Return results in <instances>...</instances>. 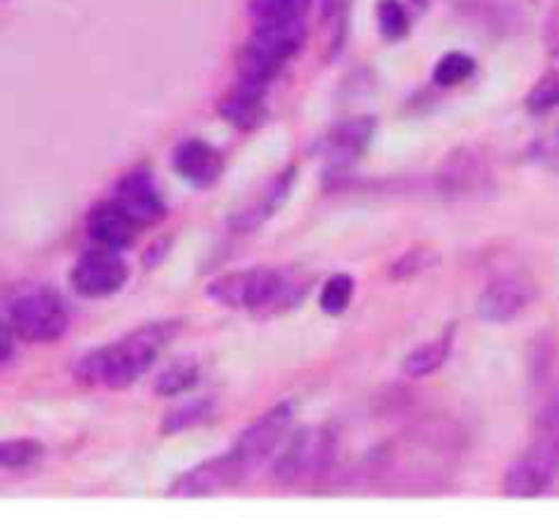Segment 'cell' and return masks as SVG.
Segmentation results:
<instances>
[{
  "mask_svg": "<svg viewBox=\"0 0 559 526\" xmlns=\"http://www.w3.org/2000/svg\"><path fill=\"white\" fill-rule=\"evenodd\" d=\"M175 333H178V322L169 320L136 327L131 336L85 355V358L76 363V376H80L82 382H87V385H134L145 371H151V366L156 363L158 355L164 352V347L173 342Z\"/></svg>",
  "mask_w": 559,
  "mask_h": 526,
  "instance_id": "1",
  "label": "cell"
},
{
  "mask_svg": "<svg viewBox=\"0 0 559 526\" xmlns=\"http://www.w3.org/2000/svg\"><path fill=\"white\" fill-rule=\"evenodd\" d=\"M304 20L257 22V31L238 55V82L267 87L282 65L304 47Z\"/></svg>",
  "mask_w": 559,
  "mask_h": 526,
  "instance_id": "2",
  "label": "cell"
},
{
  "mask_svg": "<svg viewBox=\"0 0 559 526\" xmlns=\"http://www.w3.org/2000/svg\"><path fill=\"white\" fill-rule=\"evenodd\" d=\"M216 303L227 306V309H278V306H289L298 300L300 284L293 282L287 271H276V267H249V271L224 273L216 282L207 287Z\"/></svg>",
  "mask_w": 559,
  "mask_h": 526,
  "instance_id": "3",
  "label": "cell"
},
{
  "mask_svg": "<svg viewBox=\"0 0 559 526\" xmlns=\"http://www.w3.org/2000/svg\"><path fill=\"white\" fill-rule=\"evenodd\" d=\"M557 475L559 437L538 434V431H535L533 445H530L506 473L502 491H506L508 497H513V500H533V497H540L544 491H549V486L555 483Z\"/></svg>",
  "mask_w": 559,
  "mask_h": 526,
  "instance_id": "4",
  "label": "cell"
},
{
  "mask_svg": "<svg viewBox=\"0 0 559 526\" xmlns=\"http://www.w3.org/2000/svg\"><path fill=\"white\" fill-rule=\"evenodd\" d=\"M11 327L22 342L31 344H52L69 327V311H66L63 300L47 289H36L22 298L14 300L11 306Z\"/></svg>",
  "mask_w": 559,
  "mask_h": 526,
  "instance_id": "5",
  "label": "cell"
},
{
  "mask_svg": "<svg viewBox=\"0 0 559 526\" xmlns=\"http://www.w3.org/2000/svg\"><path fill=\"white\" fill-rule=\"evenodd\" d=\"M289 423H293V404L284 402L276 404L273 409H267L260 420H254V423L240 434V440L235 442L229 456H233V462L238 464V469L246 478H249L262 462H267V458L276 453V447L282 445V440L287 437Z\"/></svg>",
  "mask_w": 559,
  "mask_h": 526,
  "instance_id": "6",
  "label": "cell"
},
{
  "mask_svg": "<svg viewBox=\"0 0 559 526\" xmlns=\"http://www.w3.org/2000/svg\"><path fill=\"white\" fill-rule=\"evenodd\" d=\"M333 456V440L325 429H304L287 442L282 456L273 464V480L282 486H293L298 480L320 473Z\"/></svg>",
  "mask_w": 559,
  "mask_h": 526,
  "instance_id": "7",
  "label": "cell"
},
{
  "mask_svg": "<svg viewBox=\"0 0 559 526\" xmlns=\"http://www.w3.org/2000/svg\"><path fill=\"white\" fill-rule=\"evenodd\" d=\"M129 278V267L120 260L115 249L96 246L87 254L80 256V262L71 271V284L85 298H107L115 295Z\"/></svg>",
  "mask_w": 559,
  "mask_h": 526,
  "instance_id": "8",
  "label": "cell"
},
{
  "mask_svg": "<svg viewBox=\"0 0 559 526\" xmlns=\"http://www.w3.org/2000/svg\"><path fill=\"white\" fill-rule=\"evenodd\" d=\"M246 475L240 473L238 464L233 462L229 453L216 458H207L205 464L194 467L191 473L180 475L173 486H169V497H183V500H191V497H211L218 494L224 489H233V486L243 483Z\"/></svg>",
  "mask_w": 559,
  "mask_h": 526,
  "instance_id": "9",
  "label": "cell"
},
{
  "mask_svg": "<svg viewBox=\"0 0 559 526\" xmlns=\"http://www.w3.org/2000/svg\"><path fill=\"white\" fill-rule=\"evenodd\" d=\"M535 287L522 276H500L480 292L478 298V314L486 322H511L533 303Z\"/></svg>",
  "mask_w": 559,
  "mask_h": 526,
  "instance_id": "10",
  "label": "cell"
},
{
  "mask_svg": "<svg viewBox=\"0 0 559 526\" xmlns=\"http://www.w3.org/2000/svg\"><path fill=\"white\" fill-rule=\"evenodd\" d=\"M489 180V167H486L484 156L469 147H459V151L448 153L442 162L440 172H437V183L440 191L451 200H464V196L480 194Z\"/></svg>",
  "mask_w": 559,
  "mask_h": 526,
  "instance_id": "11",
  "label": "cell"
},
{
  "mask_svg": "<svg viewBox=\"0 0 559 526\" xmlns=\"http://www.w3.org/2000/svg\"><path fill=\"white\" fill-rule=\"evenodd\" d=\"M115 202L140 227H151V224L162 222L164 213H167V205H164L162 194H158L156 183H153V178L147 172L126 175L118 183V191H115Z\"/></svg>",
  "mask_w": 559,
  "mask_h": 526,
  "instance_id": "12",
  "label": "cell"
},
{
  "mask_svg": "<svg viewBox=\"0 0 559 526\" xmlns=\"http://www.w3.org/2000/svg\"><path fill=\"white\" fill-rule=\"evenodd\" d=\"M173 167L186 183L197 186V189H205L213 186L224 172V158L222 153L213 145L202 140H186L183 145H178V151L173 153Z\"/></svg>",
  "mask_w": 559,
  "mask_h": 526,
  "instance_id": "13",
  "label": "cell"
},
{
  "mask_svg": "<svg viewBox=\"0 0 559 526\" xmlns=\"http://www.w3.org/2000/svg\"><path fill=\"white\" fill-rule=\"evenodd\" d=\"M293 183H295V167H287L284 172H278L276 178H273L271 183H267L265 189H262L260 194L243 207V211L235 213L233 216L235 232H254V229H260L262 224H265L267 218H271L284 202H287Z\"/></svg>",
  "mask_w": 559,
  "mask_h": 526,
  "instance_id": "14",
  "label": "cell"
},
{
  "mask_svg": "<svg viewBox=\"0 0 559 526\" xmlns=\"http://www.w3.org/2000/svg\"><path fill=\"white\" fill-rule=\"evenodd\" d=\"M140 224L126 216V211L115 200L109 205L96 207L87 218V235H91L93 243L104 246V249H129L136 235H140Z\"/></svg>",
  "mask_w": 559,
  "mask_h": 526,
  "instance_id": "15",
  "label": "cell"
},
{
  "mask_svg": "<svg viewBox=\"0 0 559 526\" xmlns=\"http://www.w3.org/2000/svg\"><path fill=\"white\" fill-rule=\"evenodd\" d=\"M222 118L227 123H233L235 129L240 131H251L265 120L267 109H265V87L249 85V82H238L233 87L227 98L222 101Z\"/></svg>",
  "mask_w": 559,
  "mask_h": 526,
  "instance_id": "16",
  "label": "cell"
},
{
  "mask_svg": "<svg viewBox=\"0 0 559 526\" xmlns=\"http://www.w3.org/2000/svg\"><path fill=\"white\" fill-rule=\"evenodd\" d=\"M374 118H353L338 125L328 140V156L333 169H347L374 136Z\"/></svg>",
  "mask_w": 559,
  "mask_h": 526,
  "instance_id": "17",
  "label": "cell"
},
{
  "mask_svg": "<svg viewBox=\"0 0 559 526\" xmlns=\"http://www.w3.org/2000/svg\"><path fill=\"white\" fill-rule=\"evenodd\" d=\"M448 349H451V336L420 344V347H415L413 352L402 360V371L407 376H415V380L435 374V371H440L442 363H445Z\"/></svg>",
  "mask_w": 559,
  "mask_h": 526,
  "instance_id": "18",
  "label": "cell"
},
{
  "mask_svg": "<svg viewBox=\"0 0 559 526\" xmlns=\"http://www.w3.org/2000/svg\"><path fill=\"white\" fill-rule=\"evenodd\" d=\"M197 380H200V366H197L194 360L183 358L175 360L173 366H167V369L156 376L153 387H156L158 396H178V393L191 391V387L197 385Z\"/></svg>",
  "mask_w": 559,
  "mask_h": 526,
  "instance_id": "19",
  "label": "cell"
},
{
  "mask_svg": "<svg viewBox=\"0 0 559 526\" xmlns=\"http://www.w3.org/2000/svg\"><path fill=\"white\" fill-rule=\"evenodd\" d=\"M353 295H355V278L347 276V273H336V276L328 278L325 287H322L320 309L331 316L344 314V311L349 309V303H353Z\"/></svg>",
  "mask_w": 559,
  "mask_h": 526,
  "instance_id": "20",
  "label": "cell"
},
{
  "mask_svg": "<svg viewBox=\"0 0 559 526\" xmlns=\"http://www.w3.org/2000/svg\"><path fill=\"white\" fill-rule=\"evenodd\" d=\"M309 0H249V11L257 22L304 20Z\"/></svg>",
  "mask_w": 559,
  "mask_h": 526,
  "instance_id": "21",
  "label": "cell"
},
{
  "mask_svg": "<svg viewBox=\"0 0 559 526\" xmlns=\"http://www.w3.org/2000/svg\"><path fill=\"white\" fill-rule=\"evenodd\" d=\"M475 74V60L467 52H448L437 60L435 82L440 87H456Z\"/></svg>",
  "mask_w": 559,
  "mask_h": 526,
  "instance_id": "22",
  "label": "cell"
},
{
  "mask_svg": "<svg viewBox=\"0 0 559 526\" xmlns=\"http://www.w3.org/2000/svg\"><path fill=\"white\" fill-rule=\"evenodd\" d=\"M377 27L385 41H399L409 33V14L402 0H380L377 3Z\"/></svg>",
  "mask_w": 559,
  "mask_h": 526,
  "instance_id": "23",
  "label": "cell"
},
{
  "mask_svg": "<svg viewBox=\"0 0 559 526\" xmlns=\"http://www.w3.org/2000/svg\"><path fill=\"white\" fill-rule=\"evenodd\" d=\"M213 402H194V404H186V407L175 409L164 418L162 423V434H180V431H189L194 426L207 423L213 418Z\"/></svg>",
  "mask_w": 559,
  "mask_h": 526,
  "instance_id": "24",
  "label": "cell"
},
{
  "mask_svg": "<svg viewBox=\"0 0 559 526\" xmlns=\"http://www.w3.org/2000/svg\"><path fill=\"white\" fill-rule=\"evenodd\" d=\"M44 456V447L36 440H5L0 442V469H22L36 464Z\"/></svg>",
  "mask_w": 559,
  "mask_h": 526,
  "instance_id": "25",
  "label": "cell"
},
{
  "mask_svg": "<svg viewBox=\"0 0 559 526\" xmlns=\"http://www.w3.org/2000/svg\"><path fill=\"white\" fill-rule=\"evenodd\" d=\"M527 107L535 115L559 107V74H546L544 80L535 82L527 96Z\"/></svg>",
  "mask_w": 559,
  "mask_h": 526,
  "instance_id": "26",
  "label": "cell"
},
{
  "mask_svg": "<svg viewBox=\"0 0 559 526\" xmlns=\"http://www.w3.org/2000/svg\"><path fill=\"white\" fill-rule=\"evenodd\" d=\"M435 262H437V254H431V251H426V249H415V251H409V254L399 256V260L393 262L391 276L393 278H409V276H415V273L431 267Z\"/></svg>",
  "mask_w": 559,
  "mask_h": 526,
  "instance_id": "27",
  "label": "cell"
},
{
  "mask_svg": "<svg viewBox=\"0 0 559 526\" xmlns=\"http://www.w3.org/2000/svg\"><path fill=\"white\" fill-rule=\"evenodd\" d=\"M540 162L546 164V167L551 169H559V129L555 131L551 136H546L544 142H540Z\"/></svg>",
  "mask_w": 559,
  "mask_h": 526,
  "instance_id": "28",
  "label": "cell"
},
{
  "mask_svg": "<svg viewBox=\"0 0 559 526\" xmlns=\"http://www.w3.org/2000/svg\"><path fill=\"white\" fill-rule=\"evenodd\" d=\"M14 336L16 333H14V327H11V322L5 325V322L0 320V366H3L11 355H14Z\"/></svg>",
  "mask_w": 559,
  "mask_h": 526,
  "instance_id": "29",
  "label": "cell"
},
{
  "mask_svg": "<svg viewBox=\"0 0 559 526\" xmlns=\"http://www.w3.org/2000/svg\"><path fill=\"white\" fill-rule=\"evenodd\" d=\"M453 3H456L462 11H478L486 0H453Z\"/></svg>",
  "mask_w": 559,
  "mask_h": 526,
  "instance_id": "30",
  "label": "cell"
},
{
  "mask_svg": "<svg viewBox=\"0 0 559 526\" xmlns=\"http://www.w3.org/2000/svg\"><path fill=\"white\" fill-rule=\"evenodd\" d=\"M415 5H418V9H426V5H429V0H413Z\"/></svg>",
  "mask_w": 559,
  "mask_h": 526,
  "instance_id": "31",
  "label": "cell"
}]
</instances>
